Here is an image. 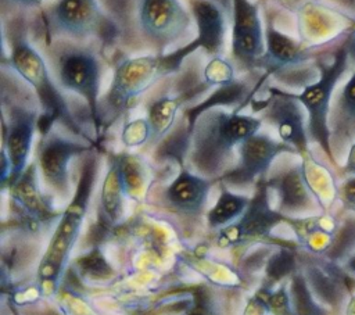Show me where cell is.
<instances>
[{
	"label": "cell",
	"mask_w": 355,
	"mask_h": 315,
	"mask_svg": "<svg viewBox=\"0 0 355 315\" xmlns=\"http://www.w3.org/2000/svg\"><path fill=\"white\" fill-rule=\"evenodd\" d=\"M1 182L6 189L29 165L40 104L33 90L4 64H1Z\"/></svg>",
	"instance_id": "cell-4"
},
{
	"label": "cell",
	"mask_w": 355,
	"mask_h": 315,
	"mask_svg": "<svg viewBox=\"0 0 355 315\" xmlns=\"http://www.w3.org/2000/svg\"><path fill=\"white\" fill-rule=\"evenodd\" d=\"M329 129L331 151L341 167L349 147L355 143V71L333 96Z\"/></svg>",
	"instance_id": "cell-21"
},
{
	"label": "cell",
	"mask_w": 355,
	"mask_h": 315,
	"mask_svg": "<svg viewBox=\"0 0 355 315\" xmlns=\"http://www.w3.org/2000/svg\"><path fill=\"white\" fill-rule=\"evenodd\" d=\"M40 254V247L33 237L15 233L10 239L3 241L1 247V282L3 286L7 282L15 280L17 278L28 273L33 262L40 264L37 255Z\"/></svg>",
	"instance_id": "cell-23"
},
{
	"label": "cell",
	"mask_w": 355,
	"mask_h": 315,
	"mask_svg": "<svg viewBox=\"0 0 355 315\" xmlns=\"http://www.w3.org/2000/svg\"><path fill=\"white\" fill-rule=\"evenodd\" d=\"M112 158L116 164L125 196L132 200L144 197L148 189V169L144 160L130 153L112 154Z\"/></svg>",
	"instance_id": "cell-26"
},
{
	"label": "cell",
	"mask_w": 355,
	"mask_h": 315,
	"mask_svg": "<svg viewBox=\"0 0 355 315\" xmlns=\"http://www.w3.org/2000/svg\"><path fill=\"white\" fill-rule=\"evenodd\" d=\"M73 266L79 276L90 280H108L115 275L100 246H93L87 253L76 258Z\"/></svg>",
	"instance_id": "cell-30"
},
{
	"label": "cell",
	"mask_w": 355,
	"mask_h": 315,
	"mask_svg": "<svg viewBox=\"0 0 355 315\" xmlns=\"http://www.w3.org/2000/svg\"><path fill=\"white\" fill-rule=\"evenodd\" d=\"M348 176H355V143L349 147L347 157L343 162V165L340 167L338 171V178L344 179Z\"/></svg>",
	"instance_id": "cell-35"
},
{
	"label": "cell",
	"mask_w": 355,
	"mask_h": 315,
	"mask_svg": "<svg viewBox=\"0 0 355 315\" xmlns=\"http://www.w3.org/2000/svg\"><path fill=\"white\" fill-rule=\"evenodd\" d=\"M216 182L180 167L176 176L158 191V201L166 212L186 221H196L204 215L211 189Z\"/></svg>",
	"instance_id": "cell-18"
},
{
	"label": "cell",
	"mask_w": 355,
	"mask_h": 315,
	"mask_svg": "<svg viewBox=\"0 0 355 315\" xmlns=\"http://www.w3.org/2000/svg\"><path fill=\"white\" fill-rule=\"evenodd\" d=\"M232 60L244 71L259 68L265 54V29L259 7L251 0H232Z\"/></svg>",
	"instance_id": "cell-17"
},
{
	"label": "cell",
	"mask_w": 355,
	"mask_h": 315,
	"mask_svg": "<svg viewBox=\"0 0 355 315\" xmlns=\"http://www.w3.org/2000/svg\"><path fill=\"white\" fill-rule=\"evenodd\" d=\"M266 183L276 194V210L286 216H309L323 212L312 194L301 157L298 154L280 155V164L270 168Z\"/></svg>",
	"instance_id": "cell-14"
},
{
	"label": "cell",
	"mask_w": 355,
	"mask_h": 315,
	"mask_svg": "<svg viewBox=\"0 0 355 315\" xmlns=\"http://www.w3.org/2000/svg\"><path fill=\"white\" fill-rule=\"evenodd\" d=\"M252 112H258L262 122L270 124L279 140L291 146L300 157L309 154L311 142L306 129V111L291 92L268 87V99L252 100Z\"/></svg>",
	"instance_id": "cell-12"
},
{
	"label": "cell",
	"mask_w": 355,
	"mask_h": 315,
	"mask_svg": "<svg viewBox=\"0 0 355 315\" xmlns=\"http://www.w3.org/2000/svg\"><path fill=\"white\" fill-rule=\"evenodd\" d=\"M184 315H223L218 303L205 289H198L193 293L191 304L187 307Z\"/></svg>",
	"instance_id": "cell-33"
},
{
	"label": "cell",
	"mask_w": 355,
	"mask_h": 315,
	"mask_svg": "<svg viewBox=\"0 0 355 315\" xmlns=\"http://www.w3.org/2000/svg\"><path fill=\"white\" fill-rule=\"evenodd\" d=\"M196 51L191 40L182 47L158 54L147 53L122 58L114 68L111 83L98 104L100 136L121 119L136 103L168 76L178 74L187 57Z\"/></svg>",
	"instance_id": "cell-2"
},
{
	"label": "cell",
	"mask_w": 355,
	"mask_h": 315,
	"mask_svg": "<svg viewBox=\"0 0 355 315\" xmlns=\"http://www.w3.org/2000/svg\"><path fill=\"white\" fill-rule=\"evenodd\" d=\"M47 60L58 86L78 96L86 105L98 143V104L101 99V61L87 44L55 39L47 43Z\"/></svg>",
	"instance_id": "cell-8"
},
{
	"label": "cell",
	"mask_w": 355,
	"mask_h": 315,
	"mask_svg": "<svg viewBox=\"0 0 355 315\" xmlns=\"http://www.w3.org/2000/svg\"><path fill=\"white\" fill-rule=\"evenodd\" d=\"M193 24L190 10L180 0H135L133 14L116 31L128 42L164 54L179 49L176 44L190 36Z\"/></svg>",
	"instance_id": "cell-7"
},
{
	"label": "cell",
	"mask_w": 355,
	"mask_h": 315,
	"mask_svg": "<svg viewBox=\"0 0 355 315\" xmlns=\"http://www.w3.org/2000/svg\"><path fill=\"white\" fill-rule=\"evenodd\" d=\"M94 148V144L79 137H68L55 129L39 137L35 162L42 183L54 198L64 201L72 197L71 162L73 158L83 157Z\"/></svg>",
	"instance_id": "cell-10"
},
{
	"label": "cell",
	"mask_w": 355,
	"mask_h": 315,
	"mask_svg": "<svg viewBox=\"0 0 355 315\" xmlns=\"http://www.w3.org/2000/svg\"><path fill=\"white\" fill-rule=\"evenodd\" d=\"M343 268H344L348 273H351V275L355 276V253L347 258V261L343 264Z\"/></svg>",
	"instance_id": "cell-37"
},
{
	"label": "cell",
	"mask_w": 355,
	"mask_h": 315,
	"mask_svg": "<svg viewBox=\"0 0 355 315\" xmlns=\"http://www.w3.org/2000/svg\"><path fill=\"white\" fill-rule=\"evenodd\" d=\"M297 154V151L273 139L270 135L257 132L245 139L237 150V161L216 180L233 189H244L266 178L276 160L283 154Z\"/></svg>",
	"instance_id": "cell-13"
},
{
	"label": "cell",
	"mask_w": 355,
	"mask_h": 315,
	"mask_svg": "<svg viewBox=\"0 0 355 315\" xmlns=\"http://www.w3.org/2000/svg\"><path fill=\"white\" fill-rule=\"evenodd\" d=\"M10 311H11L12 315H22V314H19V311L14 307V304H12V307H10Z\"/></svg>",
	"instance_id": "cell-41"
},
{
	"label": "cell",
	"mask_w": 355,
	"mask_h": 315,
	"mask_svg": "<svg viewBox=\"0 0 355 315\" xmlns=\"http://www.w3.org/2000/svg\"><path fill=\"white\" fill-rule=\"evenodd\" d=\"M355 21L336 8L318 1H306L297 11L300 40L309 47L324 49L344 36Z\"/></svg>",
	"instance_id": "cell-19"
},
{
	"label": "cell",
	"mask_w": 355,
	"mask_h": 315,
	"mask_svg": "<svg viewBox=\"0 0 355 315\" xmlns=\"http://www.w3.org/2000/svg\"><path fill=\"white\" fill-rule=\"evenodd\" d=\"M190 12L196 26L191 43L198 50L214 57H222L226 40V19L223 8L212 0H190Z\"/></svg>",
	"instance_id": "cell-22"
},
{
	"label": "cell",
	"mask_w": 355,
	"mask_h": 315,
	"mask_svg": "<svg viewBox=\"0 0 355 315\" xmlns=\"http://www.w3.org/2000/svg\"><path fill=\"white\" fill-rule=\"evenodd\" d=\"M344 211V210H343ZM355 253V214L344 211L340 216V226L334 233L333 243L323 255L327 259L343 265Z\"/></svg>",
	"instance_id": "cell-29"
},
{
	"label": "cell",
	"mask_w": 355,
	"mask_h": 315,
	"mask_svg": "<svg viewBox=\"0 0 355 315\" xmlns=\"http://www.w3.org/2000/svg\"><path fill=\"white\" fill-rule=\"evenodd\" d=\"M212 1L218 3L223 8V11L227 14V17L230 18V14H232V0H212Z\"/></svg>",
	"instance_id": "cell-40"
},
{
	"label": "cell",
	"mask_w": 355,
	"mask_h": 315,
	"mask_svg": "<svg viewBox=\"0 0 355 315\" xmlns=\"http://www.w3.org/2000/svg\"><path fill=\"white\" fill-rule=\"evenodd\" d=\"M300 247L301 246L297 244L276 246V250H273L263 266V283L261 290H273L276 284H282L291 278L300 268Z\"/></svg>",
	"instance_id": "cell-27"
},
{
	"label": "cell",
	"mask_w": 355,
	"mask_h": 315,
	"mask_svg": "<svg viewBox=\"0 0 355 315\" xmlns=\"http://www.w3.org/2000/svg\"><path fill=\"white\" fill-rule=\"evenodd\" d=\"M158 314H159V309L154 307V308H141V309L133 311L129 315H158Z\"/></svg>",
	"instance_id": "cell-39"
},
{
	"label": "cell",
	"mask_w": 355,
	"mask_h": 315,
	"mask_svg": "<svg viewBox=\"0 0 355 315\" xmlns=\"http://www.w3.org/2000/svg\"><path fill=\"white\" fill-rule=\"evenodd\" d=\"M173 86H166L162 92H159L154 99H151L147 104V122L151 130V137L148 144L155 146L158 144L172 129L178 111L182 108V105L190 99L196 97L205 90L211 89V86L204 80V78L200 82H191L186 83V79L179 83V87L176 85V89H172Z\"/></svg>",
	"instance_id": "cell-20"
},
{
	"label": "cell",
	"mask_w": 355,
	"mask_h": 315,
	"mask_svg": "<svg viewBox=\"0 0 355 315\" xmlns=\"http://www.w3.org/2000/svg\"><path fill=\"white\" fill-rule=\"evenodd\" d=\"M43 21L47 43L55 39L85 43L93 37H104L111 29L116 31L98 0H57L44 11Z\"/></svg>",
	"instance_id": "cell-9"
},
{
	"label": "cell",
	"mask_w": 355,
	"mask_h": 315,
	"mask_svg": "<svg viewBox=\"0 0 355 315\" xmlns=\"http://www.w3.org/2000/svg\"><path fill=\"white\" fill-rule=\"evenodd\" d=\"M344 315H355V293H352L347 301Z\"/></svg>",
	"instance_id": "cell-38"
},
{
	"label": "cell",
	"mask_w": 355,
	"mask_h": 315,
	"mask_svg": "<svg viewBox=\"0 0 355 315\" xmlns=\"http://www.w3.org/2000/svg\"><path fill=\"white\" fill-rule=\"evenodd\" d=\"M204 80L211 87H218L234 82V67L223 57H214L202 71Z\"/></svg>",
	"instance_id": "cell-31"
},
{
	"label": "cell",
	"mask_w": 355,
	"mask_h": 315,
	"mask_svg": "<svg viewBox=\"0 0 355 315\" xmlns=\"http://www.w3.org/2000/svg\"><path fill=\"white\" fill-rule=\"evenodd\" d=\"M8 190L15 233L33 237L58 222L61 212L54 208V196L42 190L36 162H31Z\"/></svg>",
	"instance_id": "cell-11"
},
{
	"label": "cell",
	"mask_w": 355,
	"mask_h": 315,
	"mask_svg": "<svg viewBox=\"0 0 355 315\" xmlns=\"http://www.w3.org/2000/svg\"><path fill=\"white\" fill-rule=\"evenodd\" d=\"M287 216L270 205V190L266 178L254 185V194L250 204L239 219L219 230L216 243L219 247L244 246L254 241H262L270 237V232Z\"/></svg>",
	"instance_id": "cell-15"
},
{
	"label": "cell",
	"mask_w": 355,
	"mask_h": 315,
	"mask_svg": "<svg viewBox=\"0 0 355 315\" xmlns=\"http://www.w3.org/2000/svg\"><path fill=\"white\" fill-rule=\"evenodd\" d=\"M308 186L323 212L331 211L338 201V175L331 165L319 161L313 153L301 157Z\"/></svg>",
	"instance_id": "cell-24"
},
{
	"label": "cell",
	"mask_w": 355,
	"mask_h": 315,
	"mask_svg": "<svg viewBox=\"0 0 355 315\" xmlns=\"http://www.w3.org/2000/svg\"><path fill=\"white\" fill-rule=\"evenodd\" d=\"M220 183V182H218ZM219 196L215 204L205 212L207 226L211 230H220L241 216L250 204L251 197L234 193L226 185H219Z\"/></svg>",
	"instance_id": "cell-25"
},
{
	"label": "cell",
	"mask_w": 355,
	"mask_h": 315,
	"mask_svg": "<svg viewBox=\"0 0 355 315\" xmlns=\"http://www.w3.org/2000/svg\"><path fill=\"white\" fill-rule=\"evenodd\" d=\"M8 56H3L1 64L8 67L36 94L40 104L37 121L39 136H44L55 125L62 126L73 137H79L97 147V140L86 130L83 121L76 117L65 92L58 86L50 65L42 53L32 44L24 14L11 17L8 25H3Z\"/></svg>",
	"instance_id": "cell-1"
},
{
	"label": "cell",
	"mask_w": 355,
	"mask_h": 315,
	"mask_svg": "<svg viewBox=\"0 0 355 315\" xmlns=\"http://www.w3.org/2000/svg\"><path fill=\"white\" fill-rule=\"evenodd\" d=\"M288 296L295 315H331V311L315 298L301 268L288 279Z\"/></svg>",
	"instance_id": "cell-28"
},
{
	"label": "cell",
	"mask_w": 355,
	"mask_h": 315,
	"mask_svg": "<svg viewBox=\"0 0 355 315\" xmlns=\"http://www.w3.org/2000/svg\"><path fill=\"white\" fill-rule=\"evenodd\" d=\"M338 203L341 210L355 214V176L341 179L338 185Z\"/></svg>",
	"instance_id": "cell-34"
},
{
	"label": "cell",
	"mask_w": 355,
	"mask_h": 315,
	"mask_svg": "<svg viewBox=\"0 0 355 315\" xmlns=\"http://www.w3.org/2000/svg\"><path fill=\"white\" fill-rule=\"evenodd\" d=\"M298 261L315 298L329 308L331 315H344L347 301L355 293V276L343 265L304 248L298 250Z\"/></svg>",
	"instance_id": "cell-16"
},
{
	"label": "cell",
	"mask_w": 355,
	"mask_h": 315,
	"mask_svg": "<svg viewBox=\"0 0 355 315\" xmlns=\"http://www.w3.org/2000/svg\"><path fill=\"white\" fill-rule=\"evenodd\" d=\"M98 164V154L96 150H92L82 157L73 194L55 223V229L36 271L40 290H44V286L47 284L55 287L62 276L69 254L79 237L83 221L89 211L90 198L97 180Z\"/></svg>",
	"instance_id": "cell-5"
},
{
	"label": "cell",
	"mask_w": 355,
	"mask_h": 315,
	"mask_svg": "<svg viewBox=\"0 0 355 315\" xmlns=\"http://www.w3.org/2000/svg\"><path fill=\"white\" fill-rule=\"evenodd\" d=\"M259 117L241 114L239 110L225 111L212 108L200 115L190 135L187 155L189 168L205 178L218 179L234 160V150L259 132Z\"/></svg>",
	"instance_id": "cell-3"
},
{
	"label": "cell",
	"mask_w": 355,
	"mask_h": 315,
	"mask_svg": "<svg viewBox=\"0 0 355 315\" xmlns=\"http://www.w3.org/2000/svg\"><path fill=\"white\" fill-rule=\"evenodd\" d=\"M151 137V130L146 118L135 119L125 125L122 132V142L128 147H137L148 143Z\"/></svg>",
	"instance_id": "cell-32"
},
{
	"label": "cell",
	"mask_w": 355,
	"mask_h": 315,
	"mask_svg": "<svg viewBox=\"0 0 355 315\" xmlns=\"http://www.w3.org/2000/svg\"><path fill=\"white\" fill-rule=\"evenodd\" d=\"M351 31L352 28L333 44L329 61L324 54H319L316 60L318 78L300 93H293L306 111V129L311 144H316L320 148L327 164L336 169L337 175L340 164L336 161L330 146L329 112L336 86L351 64Z\"/></svg>",
	"instance_id": "cell-6"
},
{
	"label": "cell",
	"mask_w": 355,
	"mask_h": 315,
	"mask_svg": "<svg viewBox=\"0 0 355 315\" xmlns=\"http://www.w3.org/2000/svg\"><path fill=\"white\" fill-rule=\"evenodd\" d=\"M44 0H1L3 8L6 6H10L12 8L26 11V10H36L43 4Z\"/></svg>",
	"instance_id": "cell-36"
}]
</instances>
